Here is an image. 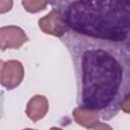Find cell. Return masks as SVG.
<instances>
[{
	"label": "cell",
	"instance_id": "cell-1",
	"mask_svg": "<svg viewBox=\"0 0 130 130\" xmlns=\"http://www.w3.org/2000/svg\"><path fill=\"white\" fill-rule=\"evenodd\" d=\"M60 40L73 64L78 108L111 120L130 98V46L69 30Z\"/></svg>",
	"mask_w": 130,
	"mask_h": 130
},
{
	"label": "cell",
	"instance_id": "cell-2",
	"mask_svg": "<svg viewBox=\"0 0 130 130\" xmlns=\"http://www.w3.org/2000/svg\"><path fill=\"white\" fill-rule=\"evenodd\" d=\"M50 4L66 30L130 46V0H57Z\"/></svg>",
	"mask_w": 130,
	"mask_h": 130
}]
</instances>
